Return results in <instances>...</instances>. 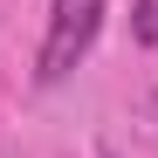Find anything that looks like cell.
Returning a JSON list of instances; mask_svg holds the SVG:
<instances>
[{
    "label": "cell",
    "instance_id": "1",
    "mask_svg": "<svg viewBox=\"0 0 158 158\" xmlns=\"http://www.w3.org/2000/svg\"><path fill=\"white\" fill-rule=\"evenodd\" d=\"M96 28H103V0H55L48 41H41V83H62V76L89 55Z\"/></svg>",
    "mask_w": 158,
    "mask_h": 158
},
{
    "label": "cell",
    "instance_id": "2",
    "mask_svg": "<svg viewBox=\"0 0 158 158\" xmlns=\"http://www.w3.org/2000/svg\"><path fill=\"white\" fill-rule=\"evenodd\" d=\"M131 35H138L144 48L158 41V0H138V7H131Z\"/></svg>",
    "mask_w": 158,
    "mask_h": 158
}]
</instances>
